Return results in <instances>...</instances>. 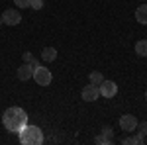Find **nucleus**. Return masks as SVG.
Segmentation results:
<instances>
[{
	"label": "nucleus",
	"mask_w": 147,
	"mask_h": 145,
	"mask_svg": "<svg viewBox=\"0 0 147 145\" xmlns=\"http://www.w3.org/2000/svg\"><path fill=\"white\" fill-rule=\"evenodd\" d=\"M2 123H4V127L10 134H20L24 127L28 125V114L22 108H18V106H12V108H8V110L4 112Z\"/></svg>",
	"instance_id": "nucleus-1"
},
{
	"label": "nucleus",
	"mask_w": 147,
	"mask_h": 145,
	"mask_svg": "<svg viewBox=\"0 0 147 145\" xmlns=\"http://www.w3.org/2000/svg\"><path fill=\"white\" fill-rule=\"evenodd\" d=\"M20 141L26 145H39L43 143V134H41V129L37 127V125H26L22 132H20Z\"/></svg>",
	"instance_id": "nucleus-2"
},
{
	"label": "nucleus",
	"mask_w": 147,
	"mask_h": 145,
	"mask_svg": "<svg viewBox=\"0 0 147 145\" xmlns=\"http://www.w3.org/2000/svg\"><path fill=\"white\" fill-rule=\"evenodd\" d=\"M34 80H35V84H39V86H49L51 80H53V75H51V71L47 67L37 65L34 69Z\"/></svg>",
	"instance_id": "nucleus-3"
},
{
	"label": "nucleus",
	"mask_w": 147,
	"mask_h": 145,
	"mask_svg": "<svg viewBox=\"0 0 147 145\" xmlns=\"http://www.w3.org/2000/svg\"><path fill=\"white\" fill-rule=\"evenodd\" d=\"M20 22H22V14L16 8H8V10L2 12V24H6V26H18Z\"/></svg>",
	"instance_id": "nucleus-4"
},
{
	"label": "nucleus",
	"mask_w": 147,
	"mask_h": 145,
	"mask_svg": "<svg viewBox=\"0 0 147 145\" xmlns=\"http://www.w3.org/2000/svg\"><path fill=\"white\" fill-rule=\"evenodd\" d=\"M98 90H100V96H104V98H112V96H116V92H118V84L114 82V80H102V84L98 86Z\"/></svg>",
	"instance_id": "nucleus-5"
},
{
	"label": "nucleus",
	"mask_w": 147,
	"mask_h": 145,
	"mask_svg": "<svg viewBox=\"0 0 147 145\" xmlns=\"http://www.w3.org/2000/svg\"><path fill=\"white\" fill-rule=\"evenodd\" d=\"M137 118L136 116H131V114H124L122 118H120V127H122V132H136V127H137Z\"/></svg>",
	"instance_id": "nucleus-6"
},
{
	"label": "nucleus",
	"mask_w": 147,
	"mask_h": 145,
	"mask_svg": "<svg viewBox=\"0 0 147 145\" xmlns=\"http://www.w3.org/2000/svg\"><path fill=\"white\" fill-rule=\"evenodd\" d=\"M80 96H82V100L84 102H94L98 100V96H100V90H98V86L96 84H86L84 88H82V92H80Z\"/></svg>",
	"instance_id": "nucleus-7"
},
{
	"label": "nucleus",
	"mask_w": 147,
	"mask_h": 145,
	"mask_svg": "<svg viewBox=\"0 0 147 145\" xmlns=\"http://www.w3.org/2000/svg\"><path fill=\"white\" fill-rule=\"evenodd\" d=\"M16 75H18L20 80H30V78L34 77V67H32V63H24L22 67H18Z\"/></svg>",
	"instance_id": "nucleus-8"
},
{
	"label": "nucleus",
	"mask_w": 147,
	"mask_h": 145,
	"mask_svg": "<svg viewBox=\"0 0 147 145\" xmlns=\"http://www.w3.org/2000/svg\"><path fill=\"white\" fill-rule=\"evenodd\" d=\"M41 59H43L45 63H53L57 59V49L55 47H45V49L41 51Z\"/></svg>",
	"instance_id": "nucleus-9"
},
{
	"label": "nucleus",
	"mask_w": 147,
	"mask_h": 145,
	"mask_svg": "<svg viewBox=\"0 0 147 145\" xmlns=\"http://www.w3.org/2000/svg\"><path fill=\"white\" fill-rule=\"evenodd\" d=\"M136 20H137L139 24H147V4L137 6V10H136Z\"/></svg>",
	"instance_id": "nucleus-10"
},
{
	"label": "nucleus",
	"mask_w": 147,
	"mask_h": 145,
	"mask_svg": "<svg viewBox=\"0 0 147 145\" xmlns=\"http://www.w3.org/2000/svg\"><path fill=\"white\" fill-rule=\"evenodd\" d=\"M136 129H139V132H137V141H139V143H143V141H145V135H147V122H141V123H137V127Z\"/></svg>",
	"instance_id": "nucleus-11"
},
{
	"label": "nucleus",
	"mask_w": 147,
	"mask_h": 145,
	"mask_svg": "<svg viewBox=\"0 0 147 145\" xmlns=\"http://www.w3.org/2000/svg\"><path fill=\"white\" fill-rule=\"evenodd\" d=\"M136 53L139 57H147V39H141L136 43Z\"/></svg>",
	"instance_id": "nucleus-12"
},
{
	"label": "nucleus",
	"mask_w": 147,
	"mask_h": 145,
	"mask_svg": "<svg viewBox=\"0 0 147 145\" xmlns=\"http://www.w3.org/2000/svg\"><path fill=\"white\" fill-rule=\"evenodd\" d=\"M88 80H90L92 84L100 86V84H102V80H104V77H102V73H98V71H92L90 75H88Z\"/></svg>",
	"instance_id": "nucleus-13"
},
{
	"label": "nucleus",
	"mask_w": 147,
	"mask_h": 145,
	"mask_svg": "<svg viewBox=\"0 0 147 145\" xmlns=\"http://www.w3.org/2000/svg\"><path fill=\"white\" fill-rule=\"evenodd\" d=\"M102 135L108 139V143H112V139H114V134H112V127H108V125H104L102 127Z\"/></svg>",
	"instance_id": "nucleus-14"
},
{
	"label": "nucleus",
	"mask_w": 147,
	"mask_h": 145,
	"mask_svg": "<svg viewBox=\"0 0 147 145\" xmlns=\"http://www.w3.org/2000/svg\"><path fill=\"white\" fill-rule=\"evenodd\" d=\"M14 4L18 8H30L32 6V0H14Z\"/></svg>",
	"instance_id": "nucleus-15"
},
{
	"label": "nucleus",
	"mask_w": 147,
	"mask_h": 145,
	"mask_svg": "<svg viewBox=\"0 0 147 145\" xmlns=\"http://www.w3.org/2000/svg\"><path fill=\"white\" fill-rule=\"evenodd\" d=\"M122 143L124 145H139V141H137V137H124Z\"/></svg>",
	"instance_id": "nucleus-16"
},
{
	"label": "nucleus",
	"mask_w": 147,
	"mask_h": 145,
	"mask_svg": "<svg viewBox=\"0 0 147 145\" xmlns=\"http://www.w3.org/2000/svg\"><path fill=\"white\" fill-rule=\"evenodd\" d=\"M32 10H41L43 8V0H32Z\"/></svg>",
	"instance_id": "nucleus-17"
},
{
	"label": "nucleus",
	"mask_w": 147,
	"mask_h": 145,
	"mask_svg": "<svg viewBox=\"0 0 147 145\" xmlns=\"http://www.w3.org/2000/svg\"><path fill=\"white\" fill-rule=\"evenodd\" d=\"M94 141H96V143H100V145H108V139H106V137H104V135H96V137H94Z\"/></svg>",
	"instance_id": "nucleus-18"
},
{
	"label": "nucleus",
	"mask_w": 147,
	"mask_h": 145,
	"mask_svg": "<svg viewBox=\"0 0 147 145\" xmlns=\"http://www.w3.org/2000/svg\"><path fill=\"white\" fill-rule=\"evenodd\" d=\"M34 61V55L32 53H24V63H32Z\"/></svg>",
	"instance_id": "nucleus-19"
},
{
	"label": "nucleus",
	"mask_w": 147,
	"mask_h": 145,
	"mask_svg": "<svg viewBox=\"0 0 147 145\" xmlns=\"http://www.w3.org/2000/svg\"><path fill=\"white\" fill-rule=\"evenodd\" d=\"M145 100H147V88H145Z\"/></svg>",
	"instance_id": "nucleus-20"
},
{
	"label": "nucleus",
	"mask_w": 147,
	"mask_h": 145,
	"mask_svg": "<svg viewBox=\"0 0 147 145\" xmlns=\"http://www.w3.org/2000/svg\"><path fill=\"white\" fill-rule=\"evenodd\" d=\"M0 26H2V18H0Z\"/></svg>",
	"instance_id": "nucleus-21"
},
{
	"label": "nucleus",
	"mask_w": 147,
	"mask_h": 145,
	"mask_svg": "<svg viewBox=\"0 0 147 145\" xmlns=\"http://www.w3.org/2000/svg\"><path fill=\"white\" fill-rule=\"evenodd\" d=\"M145 37H147V35H145Z\"/></svg>",
	"instance_id": "nucleus-22"
}]
</instances>
